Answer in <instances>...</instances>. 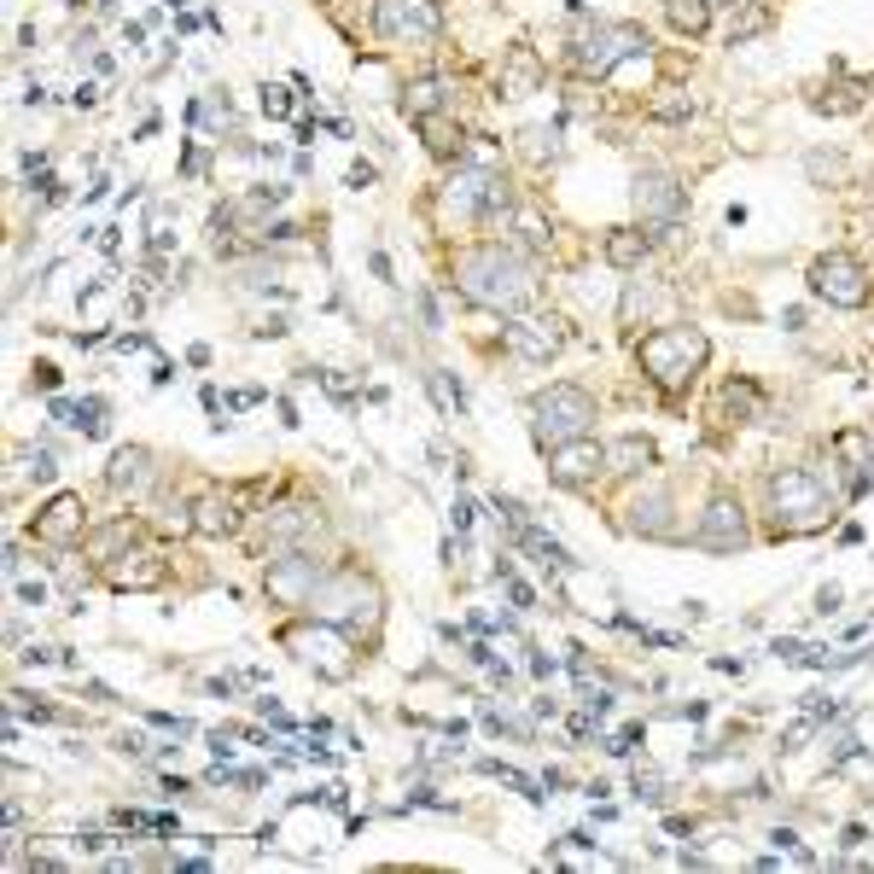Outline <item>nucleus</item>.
<instances>
[{"instance_id":"nucleus-1","label":"nucleus","mask_w":874,"mask_h":874,"mask_svg":"<svg viewBox=\"0 0 874 874\" xmlns=\"http://www.w3.org/2000/svg\"><path fill=\"white\" fill-rule=\"evenodd\" d=\"M449 280L455 292L478 309H496V315H519L537 303V269L525 263V251H513L502 239L490 245H467L449 257Z\"/></svg>"},{"instance_id":"nucleus-2","label":"nucleus","mask_w":874,"mask_h":874,"mask_svg":"<svg viewBox=\"0 0 874 874\" xmlns=\"http://www.w3.org/2000/svg\"><path fill=\"white\" fill-rule=\"evenodd\" d=\"M764 496H770V513H775V531H781V537L822 531V525L834 519V502H840L834 478H822L816 467H781V472H770Z\"/></svg>"},{"instance_id":"nucleus-3","label":"nucleus","mask_w":874,"mask_h":874,"mask_svg":"<svg viewBox=\"0 0 874 874\" xmlns=\"http://www.w3.org/2000/svg\"><path fill=\"white\" fill-rule=\"evenodd\" d=\"M636 362H641V373L676 403V397L700 379V368L711 362V338L700 333V327H659V333H647L636 344Z\"/></svg>"},{"instance_id":"nucleus-4","label":"nucleus","mask_w":874,"mask_h":874,"mask_svg":"<svg viewBox=\"0 0 874 874\" xmlns=\"http://www.w3.org/2000/svg\"><path fill=\"white\" fill-rule=\"evenodd\" d=\"M309 612L327 618V624H338L344 636H356V630L373 636L379 618H385V589H379L368 572H356V566H338V572H327V583L315 589Z\"/></svg>"},{"instance_id":"nucleus-5","label":"nucleus","mask_w":874,"mask_h":874,"mask_svg":"<svg viewBox=\"0 0 874 874\" xmlns=\"http://www.w3.org/2000/svg\"><path fill=\"white\" fill-rule=\"evenodd\" d=\"M595 426V397L572 385V379H560V385H548L531 397V437H537L542 449H560V443H572V437H589Z\"/></svg>"},{"instance_id":"nucleus-6","label":"nucleus","mask_w":874,"mask_h":874,"mask_svg":"<svg viewBox=\"0 0 874 874\" xmlns=\"http://www.w3.org/2000/svg\"><path fill=\"white\" fill-rule=\"evenodd\" d=\"M566 59H572L577 76H595V82H601V76H612L624 59H647V30H641V24H601V18H595V30L577 35Z\"/></svg>"},{"instance_id":"nucleus-7","label":"nucleus","mask_w":874,"mask_h":874,"mask_svg":"<svg viewBox=\"0 0 874 874\" xmlns=\"http://www.w3.org/2000/svg\"><path fill=\"white\" fill-rule=\"evenodd\" d=\"M280 647H292L303 671L327 676V682H344V676L356 671V653H350L344 630L327 624V618H315V630H309V624H286V630H280Z\"/></svg>"},{"instance_id":"nucleus-8","label":"nucleus","mask_w":874,"mask_h":874,"mask_svg":"<svg viewBox=\"0 0 874 874\" xmlns=\"http://www.w3.org/2000/svg\"><path fill=\"white\" fill-rule=\"evenodd\" d=\"M321 531H327L321 502H309V496H286V502L263 507V548H257V560L286 554V548H315Z\"/></svg>"},{"instance_id":"nucleus-9","label":"nucleus","mask_w":874,"mask_h":874,"mask_svg":"<svg viewBox=\"0 0 874 874\" xmlns=\"http://www.w3.org/2000/svg\"><path fill=\"white\" fill-rule=\"evenodd\" d=\"M810 292L822 303H834V309H863L874 298V280L863 269V257H851V251H822L816 263H810Z\"/></svg>"},{"instance_id":"nucleus-10","label":"nucleus","mask_w":874,"mask_h":874,"mask_svg":"<svg viewBox=\"0 0 874 874\" xmlns=\"http://www.w3.org/2000/svg\"><path fill=\"white\" fill-rule=\"evenodd\" d=\"M321 583H327V566L309 548H286V554L263 560V589H269L274 606H309Z\"/></svg>"},{"instance_id":"nucleus-11","label":"nucleus","mask_w":874,"mask_h":874,"mask_svg":"<svg viewBox=\"0 0 874 874\" xmlns=\"http://www.w3.org/2000/svg\"><path fill=\"white\" fill-rule=\"evenodd\" d=\"M373 35L391 47L437 41L443 35V6L437 0H373Z\"/></svg>"},{"instance_id":"nucleus-12","label":"nucleus","mask_w":874,"mask_h":874,"mask_svg":"<svg viewBox=\"0 0 874 874\" xmlns=\"http://www.w3.org/2000/svg\"><path fill=\"white\" fill-rule=\"evenodd\" d=\"M630 199H636V216L653 234H671L676 222H682V210H688V187L676 175H665V169H641Z\"/></svg>"},{"instance_id":"nucleus-13","label":"nucleus","mask_w":874,"mask_h":874,"mask_svg":"<svg viewBox=\"0 0 874 874\" xmlns=\"http://www.w3.org/2000/svg\"><path fill=\"white\" fill-rule=\"evenodd\" d=\"M752 542V525H746V507L729 496V490H717L700 513V525H694V548H706V554H735Z\"/></svg>"},{"instance_id":"nucleus-14","label":"nucleus","mask_w":874,"mask_h":874,"mask_svg":"<svg viewBox=\"0 0 874 874\" xmlns=\"http://www.w3.org/2000/svg\"><path fill=\"white\" fill-rule=\"evenodd\" d=\"M496 181H502V175L484 169V164H455V175L443 181V216H449V222H484Z\"/></svg>"},{"instance_id":"nucleus-15","label":"nucleus","mask_w":874,"mask_h":874,"mask_svg":"<svg viewBox=\"0 0 874 874\" xmlns=\"http://www.w3.org/2000/svg\"><path fill=\"white\" fill-rule=\"evenodd\" d=\"M601 472H606V443H595V437H572V443H560L554 461H548V478H554L560 490H589Z\"/></svg>"},{"instance_id":"nucleus-16","label":"nucleus","mask_w":874,"mask_h":874,"mask_svg":"<svg viewBox=\"0 0 874 874\" xmlns=\"http://www.w3.org/2000/svg\"><path fill=\"white\" fill-rule=\"evenodd\" d=\"M164 577H169V566L152 548H123V554L105 560V583L117 595H152V589H164Z\"/></svg>"},{"instance_id":"nucleus-17","label":"nucleus","mask_w":874,"mask_h":874,"mask_svg":"<svg viewBox=\"0 0 874 874\" xmlns=\"http://www.w3.org/2000/svg\"><path fill=\"white\" fill-rule=\"evenodd\" d=\"M251 496H257L251 484H239V490H204L199 502H193V531H204V537H239Z\"/></svg>"},{"instance_id":"nucleus-18","label":"nucleus","mask_w":874,"mask_h":874,"mask_svg":"<svg viewBox=\"0 0 874 874\" xmlns=\"http://www.w3.org/2000/svg\"><path fill=\"white\" fill-rule=\"evenodd\" d=\"M560 344H566L560 321H542V315H513V327H507V356H519V362H531V368L554 362Z\"/></svg>"},{"instance_id":"nucleus-19","label":"nucleus","mask_w":874,"mask_h":874,"mask_svg":"<svg viewBox=\"0 0 874 874\" xmlns=\"http://www.w3.org/2000/svg\"><path fill=\"white\" fill-rule=\"evenodd\" d=\"M88 531V507L76 490H59L53 502L35 513V542H53V548H70V542H82Z\"/></svg>"},{"instance_id":"nucleus-20","label":"nucleus","mask_w":874,"mask_h":874,"mask_svg":"<svg viewBox=\"0 0 874 874\" xmlns=\"http://www.w3.org/2000/svg\"><path fill=\"white\" fill-rule=\"evenodd\" d=\"M105 484H111L117 496H140V490L152 484V449H140V443L117 449V455H111V467H105Z\"/></svg>"},{"instance_id":"nucleus-21","label":"nucleus","mask_w":874,"mask_h":874,"mask_svg":"<svg viewBox=\"0 0 874 874\" xmlns=\"http://www.w3.org/2000/svg\"><path fill=\"white\" fill-rule=\"evenodd\" d=\"M671 490H641L630 502V531L636 537H676V519H671Z\"/></svg>"},{"instance_id":"nucleus-22","label":"nucleus","mask_w":874,"mask_h":874,"mask_svg":"<svg viewBox=\"0 0 874 874\" xmlns=\"http://www.w3.org/2000/svg\"><path fill=\"white\" fill-rule=\"evenodd\" d=\"M449 94H455V82H449V76H420V82H408L403 94H397V111L420 123V117L449 111Z\"/></svg>"},{"instance_id":"nucleus-23","label":"nucleus","mask_w":874,"mask_h":874,"mask_svg":"<svg viewBox=\"0 0 874 874\" xmlns=\"http://www.w3.org/2000/svg\"><path fill=\"white\" fill-rule=\"evenodd\" d=\"M542 76H548V70H542L537 47H513L507 65H502V100H525V94H537Z\"/></svg>"},{"instance_id":"nucleus-24","label":"nucleus","mask_w":874,"mask_h":874,"mask_svg":"<svg viewBox=\"0 0 874 874\" xmlns=\"http://www.w3.org/2000/svg\"><path fill=\"white\" fill-rule=\"evenodd\" d=\"M653 461H659V455H653V443H647L641 432H624V437L606 443V472H618V478H636V472H647Z\"/></svg>"},{"instance_id":"nucleus-25","label":"nucleus","mask_w":874,"mask_h":874,"mask_svg":"<svg viewBox=\"0 0 874 874\" xmlns=\"http://www.w3.org/2000/svg\"><path fill=\"white\" fill-rule=\"evenodd\" d=\"M420 135H426V152H432L437 164H461V152H467V135H461V123L449 117V111H437V117H420Z\"/></svg>"},{"instance_id":"nucleus-26","label":"nucleus","mask_w":874,"mask_h":874,"mask_svg":"<svg viewBox=\"0 0 874 874\" xmlns=\"http://www.w3.org/2000/svg\"><path fill=\"white\" fill-rule=\"evenodd\" d=\"M647 251H653V239L641 234V228H612L606 234V263L618 274H636L641 263H647Z\"/></svg>"},{"instance_id":"nucleus-27","label":"nucleus","mask_w":874,"mask_h":874,"mask_svg":"<svg viewBox=\"0 0 874 874\" xmlns=\"http://www.w3.org/2000/svg\"><path fill=\"white\" fill-rule=\"evenodd\" d=\"M665 18H671L676 35L700 41V35L711 30V0H665Z\"/></svg>"},{"instance_id":"nucleus-28","label":"nucleus","mask_w":874,"mask_h":874,"mask_svg":"<svg viewBox=\"0 0 874 874\" xmlns=\"http://www.w3.org/2000/svg\"><path fill=\"white\" fill-rule=\"evenodd\" d=\"M519 548H531V554H537V566H542V572H572V554H566L560 542L548 537L542 525H531V531L519 537Z\"/></svg>"},{"instance_id":"nucleus-29","label":"nucleus","mask_w":874,"mask_h":874,"mask_svg":"<svg viewBox=\"0 0 874 874\" xmlns=\"http://www.w3.org/2000/svg\"><path fill=\"white\" fill-rule=\"evenodd\" d=\"M863 105V82H845V88H822V94H810V111H822V117H840V111H857Z\"/></svg>"},{"instance_id":"nucleus-30","label":"nucleus","mask_w":874,"mask_h":874,"mask_svg":"<svg viewBox=\"0 0 874 874\" xmlns=\"http://www.w3.org/2000/svg\"><path fill=\"white\" fill-rule=\"evenodd\" d=\"M723 414H729L735 426L752 420V414H758V385H752V379H729V385H723Z\"/></svg>"},{"instance_id":"nucleus-31","label":"nucleus","mask_w":874,"mask_h":874,"mask_svg":"<svg viewBox=\"0 0 874 874\" xmlns=\"http://www.w3.org/2000/svg\"><path fill=\"white\" fill-rule=\"evenodd\" d=\"M513 234H519L525 251H548V245H554V228L542 222L537 210H513Z\"/></svg>"},{"instance_id":"nucleus-32","label":"nucleus","mask_w":874,"mask_h":874,"mask_svg":"<svg viewBox=\"0 0 874 874\" xmlns=\"http://www.w3.org/2000/svg\"><path fill=\"white\" fill-rule=\"evenodd\" d=\"M519 152H525L531 164H554V158H560V129H525V135H519Z\"/></svg>"},{"instance_id":"nucleus-33","label":"nucleus","mask_w":874,"mask_h":874,"mask_svg":"<svg viewBox=\"0 0 874 874\" xmlns=\"http://www.w3.org/2000/svg\"><path fill=\"white\" fill-rule=\"evenodd\" d=\"M764 30H770V12H758V6L729 12V47H740V41H752V35H764Z\"/></svg>"},{"instance_id":"nucleus-34","label":"nucleus","mask_w":874,"mask_h":874,"mask_svg":"<svg viewBox=\"0 0 874 874\" xmlns=\"http://www.w3.org/2000/svg\"><path fill=\"white\" fill-rule=\"evenodd\" d=\"M653 117H659V123H688V117H694V100H688V88H659V100H653Z\"/></svg>"},{"instance_id":"nucleus-35","label":"nucleus","mask_w":874,"mask_h":874,"mask_svg":"<svg viewBox=\"0 0 874 874\" xmlns=\"http://www.w3.org/2000/svg\"><path fill=\"white\" fill-rule=\"evenodd\" d=\"M478 770H484V775H502V781H507V787H513V793H525V799H531V805H542L537 781H531V775H519V770H513V764H502V758H484V764H478Z\"/></svg>"},{"instance_id":"nucleus-36","label":"nucleus","mask_w":874,"mask_h":874,"mask_svg":"<svg viewBox=\"0 0 874 874\" xmlns=\"http://www.w3.org/2000/svg\"><path fill=\"white\" fill-rule=\"evenodd\" d=\"M12 461H18V472H24V478H35V484H53V472H59L47 449H18Z\"/></svg>"},{"instance_id":"nucleus-37","label":"nucleus","mask_w":874,"mask_h":874,"mask_svg":"<svg viewBox=\"0 0 874 874\" xmlns=\"http://www.w3.org/2000/svg\"><path fill=\"white\" fill-rule=\"evenodd\" d=\"M257 105H263L269 123H286V117H292V94H286L280 82H263V88H257Z\"/></svg>"},{"instance_id":"nucleus-38","label":"nucleus","mask_w":874,"mask_h":874,"mask_svg":"<svg viewBox=\"0 0 874 874\" xmlns=\"http://www.w3.org/2000/svg\"><path fill=\"white\" fill-rule=\"evenodd\" d=\"M193 123H204V129H228L234 123V105L228 100H193V111H187Z\"/></svg>"},{"instance_id":"nucleus-39","label":"nucleus","mask_w":874,"mask_h":874,"mask_svg":"<svg viewBox=\"0 0 874 874\" xmlns=\"http://www.w3.org/2000/svg\"><path fill=\"white\" fill-rule=\"evenodd\" d=\"M805 169H810V181H840V175H845V158H840V152H810Z\"/></svg>"},{"instance_id":"nucleus-40","label":"nucleus","mask_w":874,"mask_h":874,"mask_svg":"<svg viewBox=\"0 0 874 874\" xmlns=\"http://www.w3.org/2000/svg\"><path fill=\"white\" fill-rule=\"evenodd\" d=\"M257 717H263L269 729H280V735H292V729H298V723H292V717L280 711V700H257Z\"/></svg>"},{"instance_id":"nucleus-41","label":"nucleus","mask_w":874,"mask_h":874,"mask_svg":"<svg viewBox=\"0 0 874 874\" xmlns=\"http://www.w3.org/2000/svg\"><path fill=\"white\" fill-rule=\"evenodd\" d=\"M636 746H641V723H630L624 735H612V740H606V752H612V758H630Z\"/></svg>"},{"instance_id":"nucleus-42","label":"nucleus","mask_w":874,"mask_h":874,"mask_svg":"<svg viewBox=\"0 0 874 874\" xmlns=\"http://www.w3.org/2000/svg\"><path fill=\"white\" fill-rule=\"evenodd\" d=\"M583 711H589V717L601 723L606 711H612V694H606V688H583Z\"/></svg>"},{"instance_id":"nucleus-43","label":"nucleus","mask_w":874,"mask_h":874,"mask_svg":"<svg viewBox=\"0 0 874 874\" xmlns=\"http://www.w3.org/2000/svg\"><path fill=\"white\" fill-rule=\"evenodd\" d=\"M507 601L519 606V612H531V606H537V589H531V583H519V577H507Z\"/></svg>"},{"instance_id":"nucleus-44","label":"nucleus","mask_w":874,"mask_h":874,"mask_svg":"<svg viewBox=\"0 0 874 874\" xmlns=\"http://www.w3.org/2000/svg\"><path fill=\"white\" fill-rule=\"evenodd\" d=\"M373 181H379V169L362 164V158H356V164H350V175H344V187H356V193H362V187H373Z\"/></svg>"},{"instance_id":"nucleus-45","label":"nucleus","mask_w":874,"mask_h":874,"mask_svg":"<svg viewBox=\"0 0 874 874\" xmlns=\"http://www.w3.org/2000/svg\"><path fill=\"white\" fill-rule=\"evenodd\" d=\"M636 799H647V805H665V781H659V775H647V781H641V775H636Z\"/></svg>"},{"instance_id":"nucleus-46","label":"nucleus","mask_w":874,"mask_h":874,"mask_svg":"<svg viewBox=\"0 0 874 874\" xmlns=\"http://www.w3.org/2000/svg\"><path fill=\"white\" fill-rule=\"evenodd\" d=\"M35 379H30V385H35V391H59V368H53V362H35Z\"/></svg>"},{"instance_id":"nucleus-47","label":"nucleus","mask_w":874,"mask_h":874,"mask_svg":"<svg viewBox=\"0 0 874 874\" xmlns=\"http://www.w3.org/2000/svg\"><path fill=\"white\" fill-rule=\"evenodd\" d=\"M420 321H426V333H443V315H437V298H432V292H420Z\"/></svg>"},{"instance_id":"nucleus-48","label":"nucleus","mask_w":874,"mask_h":874,"mask_svg":"<svg viewBox=\"0 0 874 874\" xmlns=\"http://www.w3.org/2000/svg\"><path fill=\"white\" fill-rule=\"evenodd\" d=\"M152 723L169 729V735H193V723H187V717H169V711H152Z\"/></svg>"},{"instance_id":"nucleus-49","label":"nucleus","mask_w":874,"mask_h":874,"mask_svg":"<svg viewBox=\"0 0 874 874\" xmlns=\"http://www.w3.org/2000/svg\"><path fill=\"white\" fill-rule=\"evenodd\" d=\"M368 269H373V280H385V286H391V257H385V251H373Z\"/></svg>"},{"instance_id":"nucleus-50","label":"nucleus","mask_w":874,"mask_h":874,"mask_svg":"<svg viewBox=\"0 0 874 874\" xmlns=\"http://www.w3.org/2000/svg\"><path fill=\"white\" fill-rule=\"evenodd\" d=\"M472 513H478V507H472L467 496H455V531H467V525H472Z\"/></svg>"},{"instance_id":"nucleus-51","label":"nucleus","mask_w":874,"mask_h":874,"mask_svg":"<svg viewBox=\"0 0 874 874\" xmlns=\"http://www.w3.org/2000/svg\"><path fill=\"white\" fill-rule=\"evenodd\" d=\"M18 601H24V606H41V601H47V589H41V583H18Z\"/></svg>"},{"instance_id":"nucleus-52","label":"nucleus","mask_w":874,"mask_h":874,"mask_svg":"<svg viewBox=\"0 0 874 874\" xmlns=\"http://www.w3.org/2000/svg\"><path fill=\"white\" fill-rule=\"evenodd\" d=\"M181 175H204V152H199V146H187V158H181Z\"/></svg>"},{"instance_id":"nucleus-53","label":"nucleus","mask_w":874,"mask_h":874,"mask_svg":"<svg viewBox=\"0 0 874 874\" xmlns=\"http://www.w3.org/2000/svg\"><path fill=\"white\" fill-rule=\"evenodd\" d=\"M770 653H775V659H799L805 647H799V641H787V636H781V641H775V647H770Z\"/></svg>"},{"instance_id":"nucleus-54","label":"nucleus","mask_w":874,"mask_h":874,"mask_svg":"<svg viewBox=\"0 0 874 874\" xmlns=\"http://www.w3.org/2000/svg\"><path fill=\"white\" fill-rule=\"evenodd\" d=\"M834 606H840V589H834V583H828V589H822V595H816V612H834Z\"/></svg>"},{"instance_id":"nucleus-55","label":"nucleus","mask_w":874,"mask_h":874,"mask_svg":"<svg viewBox=\"0 0 874 874\" xmlns=\"http://www.w3.org/2000/svg\"><path fill=\"white\" fill-rule=\"evenodd\" d=\"M280 333H286V321H280V315H269V321L257 327V338H280Z\"/></svg>"},{"instance_id":"nucleus-56","label":"nucleus","mask_w":874,"mask_h":874,"mask_svg":"<svg viewBox=\"0 0 874 874\" xmlns=\"http://www.w3.org/2000/svg\"><path fill=\"white\" fill-rule=\"evenodd\" d=\"M531 676H554V659L548 653H531Z\"/></svg>"},{"instance_id":"nucleus-57","label":"nucleus","mask_w":874,"mask_h":874,"mask_svg":"<svg viewBox=\"0 0 874 874\" xmlns=\"http://www.w3.org/2000/svg\"><path fill=\"white\" fill-rule=\"evenodd\" d=\"M169 6H187V0H169Z\"/></svg>"},{"instance_id":"nucleus-58","label":"nucleus","mask_w":874,"mask_h":874,"mask_svg":"<svg viewBox=\"0 0 874 874\" xmlns=\"http://www.w3.org/2000/svg\"><path fill=\"white\" fill-rule=\"evenodd\" d=\"M100 6H105V0H100Z\"/></svg>"}]
</instances>
